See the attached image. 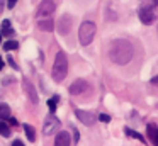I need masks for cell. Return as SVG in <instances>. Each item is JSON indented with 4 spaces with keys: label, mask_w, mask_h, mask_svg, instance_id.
<instances>
[{
    "label": "cell",
    "mask_w": 158,
    "mask_h": 146,
    "mask_svg": "<svg viewBox=\"0 0 158 146\" xmlns=\"http://www.w3.org/2000/svg\"><path fill=\"white\" fill-rule=\"evenodd\" d=\"M134 56V48L129 41L126 39H114L109 49V58L116 65H126L133 60Z\"/></svg>",
    "instance_id": "cell-1"
},
{
    "label": "cell",
    "mask_w": 158,
    "mask_h": 146,
    "mask_svg": "<svg viewBox=\"0 0 158 146\" xmlns=\"http://www.w3.org/2000/svg\"><path fill=\"white\" fill-rule=\"evenodd\" d=\"M138 15L144 26H150L158 17V0H139Z\"/></svg>",
    "instance_id": "cell-2"
},
{
    "label": "cell",
    "mask_w": 158,
    "mask_h": 146,
    "mask_svg": "<svg viewBox=\"0 0 158 146\" xmlns=\"http://www.w3.org/2000/svg\"><path fill=\"white\" fill-rule=\"evenodd\" d=\"M68 73V60H66V54L63 51H58L55 58V63H53V80L55 81H63Z\"/></svg>",
    "instance_id": "cell-3"
},
{
    "label": "cell",
    "mask_w": 158,
    "mask_h": 146,
    "mask_svg": "<svg viewBox=\"0 0 158 146\" xmlns=\"http://www.w3.org/2000/svg\"><path fill=\"white\" fill-rule=\"evenodd\" d=\"M95 31H97V27H95V24H94V22H89V20L83 22L82 26H80V31H78L80 44H82V46H87V44L92 43L94 36H95Z\"/></svg>",
    "instance_id": "cell-4"
},
{
    "label": "cell",
    "mask_w": 158,
    "mask_h": 146,
    "mask_svg": "<svg viewBox=\"0 0 158 146\" xmlns=\"http://www.w3.org/2000/svg\"><path fill=\"white\" fill-rule=\"evenodd\" d=\"M60 127V119L56 117L53 112H49L48 117L44 119V124H43V132H44V136H51L53 132H56Z\"/></svg>",
    "instance_id": "cell-5"
},
{
    "label": "cell",
    "mask_w": 158,
    "mask_h": 146,
    "mask_svg": "<svg viewBox=\"0 0 158 146\" xmlns=\"http://www.w3.org/2000/svg\"><path fill=\"white\" fill-rule=\"evenodd\" d=\"M55 2L53 0H43L41 3H39V7H38V20H41V19H46V17H51V14L55 12Z\"/></svg>",
    "instance_id": "cell-6"
},
{
    "label": "cell",
    "mask_w": 158,
    "mask_h": 146,
    "mask_svg": "<svg viewBox=\"0 0 158 146\" xmlns=\"http://www.w3.org/2000/svg\"><path fill=\"white\" fill-rule=\"evenodd\" d=\"M75 114H77V117H78V121H82L85 126H92V124H95V115L92 114V112H87V111H75Z\"/></svg>",
    "instance_id": "cell-7"
},
{
    "label": "cell",
    "mask_w": 158,
    "mask_h": 146,
    "mask_svg": "<svg viewBox=\"0 0 158 146\" xmlns=\"http://www.w3.org/2000/svg\"><path fill=\"white\" fill-rule=\"evenodd\" d=\"M70 29H72V17L70 15H63L61 19L58 20V32L60 34H68Z\"/></svg>",
    "instance_id": "cell-8"
},
{
    "label": "cell",
    "mask_w": 158,
    "mask_h": 146,
    "mask_svg": "<svg viewBox=\"0 0 158 146\" xmlns=\"http://www.w3.org/2000/svg\"><path fill=\"white\" fill-rule=\"evenodd\" d=\"M85 88H87V81L80 78V80H75L72 85H70V94L72 95H80V94L85 92Z\"/></svg>",
    "instance_id": "cell-9"
},
{
    "label": "cell",
    "mask_w": 158,
    "mask_h": 146,
    "mask_svg": "<svg viewBox=\"0 0 158 146\" xmlns=\"http://www.w3.org/2000/svg\"><path fill=\"white\" fill-rule=\"evenodd\" d=\"M70 134L66 131H61V132H58V136H56V139H55V146H70Z\"/></svg>",
    "instance_id": "cell-10"
},
{
    "label": "cell",
    "mask_w": 158,
    "mask_h": 146,
    "mask_svg": "<svg viewBox=\"0 0 158 146\" xmlns=\"http://www.w3.org/2000/svg\"><path fill=\"white\" fill-rule=\"evenodd\" d=\"M146 132H148V139H150L155 146H158V127H156V126H155V124H148Z\"/></svg>",
    "instance_id": "cell-11"
},
{
    "label": "cell",
    "mask_w": 158,
    "mask_h": 146,
    "mask_svg": "<svg viewBox=\"0 0 158 146\" xmlns=\"http://www.w3.org/2000/svg\"><path fill=\"white\" fill-rule=\"evenodd\" d=\"M53 27H55V22H53V19H49V17H46V19H41V20H39V29L46 31V32H51Z\"/></svg>",
    "instance_id": "cell-12"
},
{
    "label": "cell",
    "mask_w": 158,
    "mask_h": 146,
    "mask_svg": "<svg viewBox=\"0 0 158 146\" xmlns=\"http://www.w3.org/2000/svg\"><path fill=\"white\" fill-rule=\"evenodd\" d=\"M24 85H26V92H27V97L31 98V102L32 104H38V94H36L34 87L29 85V81H24Z\"/></svg>",
    "instance_id": "cell-13"
},
{
    "label": "cell",
    "mask_w": 158,
    "mask_h": 146,
    "mask_svg": "<svg viewBox=\"0 0 158 146\" xmlns=\"http://www.w3.org/2000/svg\"><path fill=\"white\" fill-rule=\"evenodd\" d=\"M0 31H2V36H9V37H10L12 34H14V29H12V26H10V20L5 19L4 22H2V26H0Z\"/></svg>",
    "instance_id": "cell-14"
},
{
    "label": "cell",
    "mask_w": 158,
    "mask_h": 146,
    "mask_svg": "<svg viewBox=\"0 0 158 146\" xmlns=\"http://www.w3.org/2000/svg\"><path fill=\"white\" fill-rule=\"evenodd\" d=\"M10 117V107L7 104H0V121H7Z\"/></svg>",
    "instance_id": "cell-15"
},
{
    "label": "cell",
    "mask_w": 158,
    "mask_h": 146,
    "mask_svg": "<svg viewBox=\"0 0 158 146\" xmlns=\"http://www.w3.org/2000/svg\"><path fill=\"white\" fill-rule=\"evenodd\" d=\"M22 127H24V132H26V136H27V139L29 141H36V132H34V127H32L31 124H24L22 126Z\"/></svg>",
    "instance_id": "cell-16"
},
{
    "label": "cell",
    "mask_w": 158,
    "mask_h": 146,
    "mask_svg": "<svg viewBox=\"0 0 158 146\" xmlns=\"http://www.w3.org/2000/svg\"><path fill=\"white\" fill-rule=\"evenodd\" d=\"M0 134L4 136V138H9L10 136V127L5 121H0Z\"/></svg>",
    "instance_id": "cell-17"
},
{
    "label": "cell",
    "mask_w": 158,
    "mask_h": 146,
    "mask_svg": "<svg viewBox=\"0 0 158 146\" xmlns=\"http://www.w3.org/2000/svg\"><path fill=\"white\" fill-rule=\"evenodd\" d=\"M124 132H126L127 136H131V138H134V139H139L141 143H148V141H144V138L139 134V132L133 131V129H129V127H126V129H124Z\"/></svg>",
    "instance_id": "cell-18"
},
{
    "label": "cell",
    "mask_w": 158,
    "mask_h": 146,
    "mask_svg": "<svg viewBox=\"0 0 158 146\" xmlns=\"http://www.w3.org/2000/svg\"><path fill=\"white\" fill-rule=\"evenodd\" d=\"M58 100H60V97H51V98L48 100L49 112H53V114H55V111H56V105H58Z\"/></svg>",
    "instance_id": "cell-19"
},
{
    "label": "cell",
    "mask_w": 158,
    "mask_h": 146,
    "mask_svg": "<svg viewBox=\"0 0 158 146\" xmlns=\"http://www.w3.org/2000/svg\"><path fill=\"white\" fill-rule=\"evenodd\" d=\"M19 43L17 41H7V43H4V49L5 51H12V49H17Z\"/></svg>",
    "instance_id": "cell-20"
},
{
    "label": "cell",
    "mask_w": 158,
    "mask_h": 146,
    "mask_svg": "<svg viewBox=\"0 0 158 146\" xmlns=\"http://www.w3.org/2000/svg\"><path fill=\"white\" fill-rule=\"evenodd\" d=\"M72 131H73V141H75V143H78L80 134H78V131H77V127H73V126H72Z\"/></svg>",
    "instance_id": "cell-21"
},
{
    "label": "cell",
    "mask_w": 158,
    "mask_h": 146,
    "mask_svg": "<svg viewBox=\"0 0 158 146\" xmlns=\"http://www.w3.org/2000/svg\"><path fill=\"white\" fill-rule=\"evenodd\" d=\"M99 121L109 122V121H110V115H107V114H99Z\"/></svg>",
    "instance_id": "cell-22"
},
{
    "label": "cell",
    "mask_w": 158,
    "mask_h": 146,
    "mask_svg": "<svg viewBox=\"0 0 158 146\" xmlns=\"http://www.w3.org/2000/svg\"><path fill=\"white\" fill-rule=\"evenodd\" d=\"M15 3H17V0H7V7H9V9H14Z\"/></svg>",
    "instance_id": "cell-23"
},
{
    "label": "cell",
    "mask_w": 158,
    "mask_h": 146,
    "mask_svg": "<svg viewBox=\"0 0 158 146\" xmlns=\"http://www.w3.org/2000/svg\"><path fill=\"white\" fill-rule=\"evenodd\" d=\"M7 60H9V63H10V66H12V68H17V65H15V61H14V58H10V56H9V58H7Z\"/></svg>",
    "instance_id": "cell-24"
},
{
    "label": "cell",
    "mask_w": 158,
    "mask_h": 146,
    "mask_svg": "<svg viewBox=\"0 0 158 146\" xmlns=\"http://www.w3.org/2000/svg\"><path fill=\"white\" fill-rule=\"evenodd\" d=\"M12 146H24V143L19 141V139H15V141H12Z\"/></svg>",
    "instance_id": "cell-25"
},
{
    "label": "cell",
    "mask_w": 158,
    "mask_h": 146,
    "mask_svg": "<svg viewBox=\"0 0 158 146\" xmlns=\"http://www.w3.org/2000/svg\"><path fill=\"white\" fill-rule=\"evenodd\" d=\"M9 122H10V124H12V126H15V124H17V121H15V119H14V117H9Z\"/></svg>",
    "instance_id": "cell-26"
},
{
    "label": "cell",
    "mask_w": 158,
    "mask_h": 146,
    "mask_svg": "<svg viewBox=\"0 0 158 146\" xmlns=\"http://www.w3.org/2000/svg\"><path fill=\"white\" fill-rule=\"evenodd\" d=\"M151 83L158 85V75H156V77H153V78H151Z\"/></svg>",
    "instance_id": "cell-27"
},
{
    "label": "cell",
    "mask_w": 158,
    "mask_h": 146,
    "mask_svg": "<svg viewBox=\"0 0 158 146\" xmlns=\"http://www.w3.org/2000/svg\"><path fill=\"white\" fill-rule=\"evenodd\" d=\"M4 65H5V63H4V60H2V56H0V70L4 68Z\"/></svg>",
    "instance_id": "cell-28"
},
{
    "label": "cell",
    "mask_w": 158,
    "mask_h": 146,
    "mask_svg": "<svg viewBox=\"0 0 158 146\" xmlns=\"http://www.w3.org/2000/svg\"><path fill=\"white\" fill-rule=\"evenodd\" d=\"M0 44H2V31H0Z\"/></svg>",
    "instance_id": "cell-29"
}]
</instances>
